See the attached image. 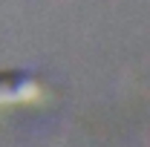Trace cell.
<instances>
[{
    "mask_svg": "<svg viewBox=\"0 0 150 147\" xmlns=\"http://www.w3.org/2000/svg\"><path fill=\"white\" fill-rule=\"evenodd\" d=\"M46 98V87L29 75H0V110L32 107Z\"/></svg>",
    "mask_w": 150,
    "mask_h": 147,
    "instance_id": "1",
    "label": "cell"
}]
</instances>
